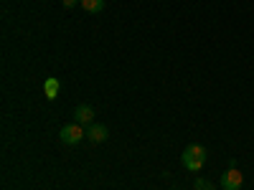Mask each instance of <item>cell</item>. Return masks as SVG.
Here are the masks:
<instances>
[{
	"mask_svg": "<svg viewBox=\"0 0 254 190\" xmlns=\"http://www.w3.org/2000/svg\"><path fill=\"white\" fill-rule=\"evenodd\" d=\"M181 165L188 173H198L206 165V147L203 144H188L183 150V155H181Z\"/></svg>",
	"mask_w": 254,
	"mask_h": 190,
	"instance_id": "6da1fadb",
	"label": "cell"
},
{
	"mask_svg": "<svg viewBox=\"0 0 254 190\" xmlns=\"http://www.w3.org/2000/svg\"><path fill=\"white\" fill-rule=\"evenodd\" d=\"M84 137H87V130H84L79 122H71L66 127H61V132H59V140L64 144H79Z\"/></svg>",
	"mask_w": 254,
	"mask_h": 190,
	"instance_id": "7a4b0ae2",
	"label": "cell"
},
{
	"mask_svg": "<svg viewBox=\"0 0 254 190\" xmlns=\"http://www.w3.org/2000/svg\"><path fill=\"white\" fill-rule=\"evenodd\" d=\"M219 185H221V190H242L244 178L239 173V167H229V170L219 178Z\"/></svg>",
	"mask_w": 254,
	"mask_h": 190,
	"instance_id": "3957f363",
	"label": "cell"
},
{
	"mask_svg": "<svg viewBox=\"0 0 254 190\" xmlns=\"http://www.w3.org/2000/svg\"><path fill=\"white\" fill-rule=\"evenodd\" d=\"M107 137H110V130H107L104 124H99V122L87 124V140H89V142L102 144V142H107Z\"/></svg>",
	"mask_w": 254,
	"mask_h": 190,
	"instance_id": "277c9868",
	"label": "cell"
},
{
	"mask_svg": "<svg viewBox=\"0 0 254 190\" xmlns=\"http://www.w3.org/2000/svg\"><path fill=\"white\" fill-rule=\"evenodd\" d=\"M94 117H97V112H94L92 104H79V107L74 109V122H79L81 127H84V124H92Z\"/></svg>",
	"mask_w": 254,
	"mask_h": 190,
	"instance_id": "5b68a950",
	"label": "cell"
},
{
	"mask_svg": "<svg viewBox=\"0 0 254 190\" xmlns=\"http://www.w3.org/2000/svg\"><path fill=\"white\" fill-rule=\"evenodd\" d=\"M59 92H61V81H59L56 76H49V79L44 81V94H46V99L54 101V99L59 96Z\"/></svg>",
	"mask_w": 254,
	"mask_h": 190,
	"instance_id": "8992f818",
	"label": "cell"
},
{
	"mask_svg": "<svg viewBox=\"0 0 254 190\" xmlns=\"http://www.w3.org/2000/svg\"><path fill=\"white\" fill-rule=\"evenodd\" d=\"M79 5L87 10V13H102L104 10V0H81Z\"/></svg>",
	"mask_w": 254,
	"mask_h": 190,
	"instance_id": "52a82bcc",
	"label": "cell"
},
{
	"mask_svg": "<svg viewBox=\"0 0 254 190\" xmlns=\"http://www.w3.org/2000/svg\"><path fill=\"white\" fill-rule=\"evenodd\" d=\"M196 190H216V188H214V185H211L208 180H203V178H198V180H196Z\"/></svg>",
	"mask_w": 254,
	"mask_h": 190,
	"instance_id": "ba28073f",
	"label": "cell"
},
{
	"mask_svg": "<svg viewBox=\"0 0 254 190\" xmlns=\"http://www.w3.org/2000/svg\"><path fill=\"white\" fill-rule=\"evenodd\" d=\"M76 3H81V0H64V5H66V8H74Z\"/></svg>",
	"mask_w": 254,
	"mask_h": 190,
	"instance_id": "9c48e42d",
	"label": "cell"
}]
</instances>
